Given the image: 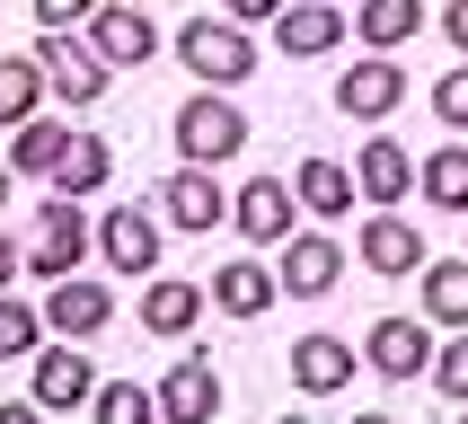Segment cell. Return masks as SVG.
<instances>
[{"instance_id":"8992f818","label":"cell","mask_w":468,"mask_h":424,"mask_svg":"<svg viewBox=\"0 0 468 424\" xmlns=\"http://www.w3.org/2000/svg\"><path fill=\"white\" fill-rule=\"evenodd\" d=\"M98 257L115 265V274H159V204L98 212Z\"/></svg>"},{"instance_id":"8fae6325","label":"cell","mask_w":468,"mask_h":424,"mask_svg":"<svg viewBox=\"0 0 468 424\" xmlns=\"http://www.w3.org/2000/svg\"><path fill=\"white\" fill-rule=\"evenodd\" d=\"M336 274H345V248L327 230H292L283 238V265H274V283L292 292V301H318V292H336Z\"/></svg>"},{"instance_id":"7402d4cb","label":"cell","mask_w":468,"mask_h":424,"mask_svg":"<svg viewBox=\"0 0 468 424\" xmlns=\"http://www.w3.org/2000/svg\"><path fill=\"white\" fill-rule=\"evenodd\" d=\"M106 177H115V151H106L98 132H71L62 159H53V195H98Z\"/></svg>"},{"instance_id":"836d02e7","label":"cell","mask_w":468,"mask_h":424,"mask_svg":"<svg viewBox=\"0 0 468 424\" xmlns=\"http://www.w3.org/2000/svg\"><path fill=\"white\" fill-rule=\"evenodd\" d=\"M221 9H230L239 26H257V18H274V9H283V0H221Z\"/></svg>"},{"instance_id":"83f0119b","label":"cell","mask_w":468,"mask_h":424,"mask_svg":"<svg viewBox=\"0 0 468 424\" xmlns=\"http://www.w3.org/2000/svg\"><path fill=\"white\" fill-rule=\"evenodd\" d=\"M36 344H45V310H27V301L0 292V363H27Z\"/></svg>"},{"instance_id":"5b68a950","label":"cell","mask_w":468,"mask_h":424,"mask_svg":"<svg viewBox=\"0 0 468 424\" xmlns=\"http://www.w3.org/2000/svg\"><path fill=\"white\" fill-rule=\"evenodd\" d=\"M27 398H36V407H53V416H71V407H89V398H98V363L80 354V336H62V344H36Z\"/></svg>"},{"instance_id":"52a82bcc","label":"cell","mask_w":468,"mask_h":424,"mask_svg":"<svg viewBox=\"0 0 468 424\" xmlns=\"http://www.w3.org/2000/svg\"><path fill=\"white\" fill-rule=\"evenodd\" d=\"M80 36H89L115 71H133V62H151V53H159V26H151V9H142V0H98Z\"/></svg>"},{"instance_id":"9c48e42d","label":"cell","mask_w":468,"mask_h":424,"mask_svg":"<svg viewBox=\"0 0 468 424\" xmlns=\"http://www.w3.org/2000/svg\"><path fill=\"white\" fill-rule=\"evenodd\" d=\"M336 106L354 115V124H389L398 106H407V71H398L389 53H363V62L336 80Z\"/></svg>"},{"instance_id":"30bf717a","label":"cell","mask_w":468,"mask_h":424,"mask_svg":"<svg viewBox=\"0 0 468 424\" xmlns=\"http://www.w3.org/2000/svg\"><path fill=\"white\" fill-rule=\"evenodd\" d=\"M354 257L371 265V274H380V283H398V274H416L424 265V238H416V221H407V212H380L371 204V221H363V238H354Z\"/></svg>"},{"instance_id":"f1b7e54d","label":"cell","mask_w":468,"mask_h":424,"mask_svg":"<svg viewBox=\"0 0 468 424\" xmlns=\"http://www.w3.org/2000/svg\"><path fill=\"white\" fill-rule=\"evenodd\" d=\"M98 416L106 424H151L159 416V389H142V380H106V389H98Z\"/></svg>"},{"instance_id":"9a60e30c","label":"cell","mask_w":468,"mask_h":424,"mask_svg":"<svg viewBox=\"0 0 468 424\" xmlns=\"http://www.w3.org/2000/svg\"><path fill=\"white\" fill-rule=\"evenodd\" d=\"M345 9H327V0H283V9H274V45L292 53V62H310V53H336L345 45Z\"/></svg>"},{"instance_id":"44dd1931","label":"cell","mask_w":468,"mask_h":424,"mask_svg":"<svg viewBox=\"0 0 468 424\" xmlns=\"http://www.w3.org/2000/svg\"><path fill=\"white\" fill-rule=\"evenodd\" d=\"M424 274V318H433V327H468V257H424L416 265Z\"/></svg>"},{"instance_id":"f546056e","label":"cell","mask_w":468,"mask_h":424,"mask_svg":"<svg viewBox=\"0 0 468 424\" xmlns=\"http://www.w3.org/2000/svg\"><path fill=\"white\" fill-rule=\"evenodd\" d=\"M451 407H468V327H451V344H433V371H424Z\"/></svg>"},{"instance_id":"ffe728a7","label":"cell","mask_w":468,"mask_h":424,"mask_svg":"<svg viewBox=\"0 0 468 424\" xmlns=\"http://www.w3.org/2000/svg\"><path fill=\"white\" fill-rule=\"evenodd\" d=\"M204 310H212L204 283H177V274H168V283H142V327H151V336H195Z\"/></svg>"},{"instance_id":"d4e9b609","label":"cell","mask_w":468,"mask_h":424,"mask_svg":"<svg viewBox=\"0 0 468 424\" xmlns=\"http://www.w3.org/2000/svg\"><path fill=\"white\" fill-rule=\"evenodd\" d=\"M62 142H71V124H53V115H27V124H9V168H18V177H53Z\"/></svg>"},{"instance_id":"5bb4252c","label":"cell","mask_w":468,"mask_h":424,"mask_svg":"<svg viewBox=\"0 0 468 424\" xmlns=\"http://www.w3.org/2000/svg\"><path fill=\"white\" fill-rule=\"evenodd\" d=\"M354 371H363V354H354L345 336H301V344H292V389H301V398L354 389Z\"/></svg>"},{"instance_id":"484cf974","label":"cell","mask_w":468,"mask_h":424,"mask_svg":"<svg viewBox=\"0 0 468 424\" xmlns=\"http://www.w3.org/2000/svg\"><path fill=\"white\" fill-rule=\"evenodd\" d=\"M292 195L310 212H354V168H336V159H301L292 168Z\"/></svg>"},{"instance_id":"d590c367","label":"cell","mask_w":468,"mask_h":424,"mask_svg":"<svg viewBox=\"0 0 468 424\" xmlns=\"http://www.w3.org/2000/svg\"><path fill=\"white\" fill-rule=\"evenodd\" d=\"M9 186H18V168H9V159H0V212H9Z\"/></svg>"},{"instance_id":"e575fe53","label":"cell","mask_w":468,"mask_h":424,"mask_svg":"<svg viewBox=\"0 0 468 424\" xmlns=\"http://www.w3.org/2000/svg\"><path fill=\"white\" fill-rule=\"evenodd\" d=\"M442 36H451V45L468 53V0H451V9H442Z\"/></svg>"},{"instance_id":"7c38bea8","label":"cell","mask_w":468,"mask_h":424,"mask_svg":"<svg viewBox=\"0 0 468 424\" xmlns=\"http://www.w3.org/2000/svg\"><path fill=\"white\" fill-rule=\"evenodd\" d=\"M159 212H168L177 230H221V221H230V195H221V177H212L204 159H186L177 177L159 186Z\"/></svg>"},{"instance_id":"277c9868","label":"cell","mask_w":468,"mask_h":424,"mask_svg":"<svg viewBox=\"0 0 468 424\" xmlns=\"http://www.w3.org/2000/svg\"><path fill=\"white\" fill-rule=\"evenodd\" d=\"M168 132H177V151H186V159L221 168V159H239V142H248V115H239L221 89H195V98L168 115Z\"/></svg>"},{"instance_id":"cb8c5ba5","label":"cell","mask_w":468,"mask_h":424,"mask_svg":"<svg viewBox=\"0 0 468 424\" xmlns=\"http://www.w3.org/2000/svg\"><path fill=\"white\" fill-rule=\"evenodd\" d=\"M416 195L433 212H468V142H442V151L416 168Z\"/></svg>"},{"instance_id":"6da1fadb","label":"cell","mask_w":468,"mask_h":424,"mask_svg":"<svg viewBox=\"0 0 468 424\" xmlns=\"http://www.w3.org/2000/svg\"><path fill=\"white\" fill-rule=\"evenodd\" d=\"M177 62L204 80V89H239V80L257 71V36H248L230 9H221V18H186L177 26Z\"/></svg>"},{"instance_id":"3957f363","label":"cell","mask_w":468,"mask_h":424,"mask_svg":"<svg viewBox=\"0 0 468 424\" xmlns=\"http://www.w3.org/2000/svg\"><path fill=\"white\" fill-rule=\"evenodd\" d=\"M36 62H45V89L62 106H98L106 80H115V62H106L80 26H36Z\"/></svg>"},{"instance_id":"ba28073f","label":"cell","mask_w":468,"mask_h":424,"mask_svg":"<svg viewBox=\"0 0 468 424\" xmlns=\"http://www.w3.org/2000/svg\"><path fill=\"white\" fill-rule=\"evenodd\" d=\"M363 363L380 371V380H424V371H433V318H371Z\"/></svg>"},{"instance_id":"ac0fdd59","label":"cell","mask_w":468,"mask_h":424,"mask_svg":"<svg viewBox=\"0 0 468 424\" xmlns=\"http://www.w3.org/2000/svg\"><path fill=\"white\" fill-rule=\"evenodd\" d=\"M354 195H363V204H380V212H389V204H407V195H416V159L398 151L389 132H371V142H363V159H354Z\"/></svg>"},{"instance_id":"d6a6232c","label":"cell","mask_w":468,"mask_h":424,"mask_svg":"<svg viewBox=\"0 0 468 424\" xmlns=\"http://www.w3.org/2000/svg\"><path fill=\"white\" fill-rule=\"evenodd\" d=\"M18 274H27V248H18V238H9V230H0V292L18 283Z\"/></svg>"},{"instance_id":"4dcf8cb0","label":"cell","mask_w":468,"mask_h":424,"mask_svg":"<svg viewBox=\"0 0 468 424\" xmlns=\"http://www.w3.org/2000/svg\"><path fill=\"white\" fill-rule=\"evenodd\" d=\"M433 115H442L451 132H468V62H460V71H442V80H433Z\"/></svg>"},{"instance_id":"2e32d148","label":"cell","mask_w":468,"mask_h":424,"mask_svg":"<svg viewBox=\"0 0 468 424\" xmlns=\"http://www.w3.org/2000/svg\"><path fill=\"white\" fill-rule=\"evenodd\" d=\"M106 318H115V292H106V283L62 274V283L45 292V327H53V336H80V344H89V336H106Z\"/></svg>"},{"instance_id":"603a6c76","label":"cell","mask_w":468,"mask_h":424,"mask_svg":"<svg viewBox=\"0 0 468 424\" xmlns=\"http://www.w3.org/2000/svg\"><path fill=\"white\" fill-rule=\"evenodd\" d=\"M354 36H363L371 53H398L407 36H424V0H363V9H354Z\"/></svg>"},{"instance_id":"d6986e66","label":"cell","mask_w":468,"mask_h":424,"mask_svg":"<svg viewBox=\"0 0 468 424\" xmlns=\"http://www.w3.org/2000/svg\"><path fill=\"white\" fill-rule=\"evenodd\" d=\"M274 301H283V283H274V274H265L257 257L212 265V310H221V318H239V327H248V318H265Z\"/></svg>"},{"instance_id":"4316f807","label":"cell","mask_w":468,"mask_h":424,"mask_svg":"<svg viewBox=\"0 0 468 424\" xmlns=\"http://www.w3.org/2000/svg\"><path fill=\"white\" fill-rule=\"evenodd\" d=\"M36 106H45V62H0V132L9 124H27V115H36Z\"/></svg>"},{"instance_id":"e0dca14e","label":"cell","mask_w":468,"mask_h":424,"mask_svg":"<svg viewBox=\"0 0 468 424\" xmlns=\"http://www.w3.org/2000/svg\"><path fill=\"white\" fill-rule=\"evenodd\" d=\"M230 212H239V230H248V238L283 248V238H292V221H301V195H292V177H248Z\"/></svg>"},{"instance_id":"7a4b0ae2","label":"cell","mask_w":468,"mask_h":424,"mask_svg":"<svg viewBox=\"0 0 468 424\" xmlns=\"http://www.w3.org/2000/svg\"><path fill=\"white\" fill-rule=\"evenodd\" d=\"M89 248H98V230H89L80 195H45L36 204V230H27V274L36 283H62V274H80Z\"/></svg>"},{"instance_id":"4fadbf2b","label":"cell","mask_w":468,"mask_h":424,"mask_svg":"<svg viewBox=\"0 0 468 424\" xmlns=\"http://www.w3.org/2000/svg\"><path fill=\"white\" fill-rule=\"evenodd\" d=\"M159 416L168 424H212L221 416V371H212L204 354H177L168 380H159Z\"/></svg>"},{"instance_id":"1f68e13d","label":"cell","mask_w":468,"mask_h":424,"mask_svg":"<svg viewBox=\"0 0 468 424\" xmlns=\"http://www.w3.org/2000/svg\"><path fill=\"white\" fill-rule=\"evenodd\" d=\"M27 9H36V26H89L98 0H27Z\"/></svg>"}]
</instances>
